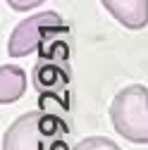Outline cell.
Returning a JSON list of instances; mask_svg holds the SVG:
<instances>
[{"label": "cell", "mask_w": 148, "mask_h": 150, "mask_svg": "<svg viewBox=\"0 0 148 150\" xmlns=\"http://www.w3.org/2000/svg\"><path fill=\"white\" fill-rule=\"evenodd\" d=\"M110 119L127 141L148 143V88L141 83L122 88L110 105Z\"/></svg>", "instance_id": "6da1fadb"}, {"label": "cell", "mask_w": 148, "mask_h": 150, "mask_svg": "<svg viewBox=\"0 0 148 150\" xmlns=\"http://www.w3.org/2000/svg\"><path fill=\"white\" fill-rule=\"evenodd\" d=\"M53 29H62V17L58 12H41L33 14L29 19L19 22L10 33L7 41V55L10 57H24V55L33 52L46 38V33Z\"/></svg>", "instance_id": "7a4b0ae2"}, {"label": "cell", "mask_w": 148, "mask_h": 150, "mask_svg": "<svg viewBox=\"0 0 148 150\" xmlns=\"http://www.w3.org/2000/svg\"><path fill=\"white\" fill-rule=\"evenodd\" d=\"M50 129L48 115L33 110L19 115L3 136V150H43V141Z\"/></svg>", "instance_id": "3957f363"}, {"label": "cell", "mask_w": 148, "mask_h": 150, "mask_svg": "<svg viewBox=\"0 0 148 150\" xmlns=\"http://www.w3.org/2000/svg\"><path fill=\"white\" fill-rule=\"evenodd\" d=\"M100 3L124 29L136 31L148 26V0H100Z\"/></svg>", "instance_id": "277c9868"}, {"label": "cell", "mask_w": 148, "mask_h": 150, "mask_svg": "<svg viewBox=\"0 0 148 150\" xmlns=\"http://www.w3.org/2000/svg\"><path fill=\"white\" fill-rule=\"evenodd\" d=\"M26 91V71L14 64H3L0 67V103L10 105L19 100Z\"/></svg>", "instance_id": "5b68a950"}, {"label": "cell", "mask_w": 148, "mask_h": 150, "mask_svg": "<svg viewBox=\"0 0 148 150\" xmlns=\"http://www.w3.org/2000/svg\"><path fill=\"white\" fill-rule=\"evenodd\" d=\"M74 150H120V145L110 138H103V136H91V138H84L74 145Z\"/></svg>", "instance_id": "8992f818"}, {"label": "cell", "mask_w": 148, "mask_h": 150, "mask_svg": "<svg viewBox=\"0 0 148 150\" xmlns=\"http://www.w3.org/2000/svg\"><path fill=\"white\" fill-rule=\"evenodd\" d=\"M5 3L12 10H17V12H29L31 7H38L41 3H46V0H5Z\"/></svg>", "instance_id": "52a82bcc"}]
</instances>
